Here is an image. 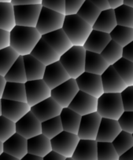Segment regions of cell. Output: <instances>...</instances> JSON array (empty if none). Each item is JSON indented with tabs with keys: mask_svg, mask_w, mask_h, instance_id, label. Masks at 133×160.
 Masks as SVG:
<instances>
[{
	"mask_svg": "<svg viewBox=\"0 0 133 160\" xmlns=\"http://www.w3.org/2000/svg\"><path fill=\"white\" fill-rule=\"evenodd\" d=\"M42 35L36 28L16 25L10 32V47L20 55L31 54Z\"/></svg>",
	"mask_w": 133,
	"mask_h": 160,
	"instance_id": "obj_1",
	"label": "cell"
},
{
	"mask_svg": "<svg viewBox=\"0 0 133 160\" xmlns=\"http://www.w3.org/2000/svg\"><path fill=\"white\" fill-rule=\"evenodd\" d=\"M62 29L72 45L83 47L93 28L77 14H72L66 15Z\"/></svg>",
	"mask_w": 133,
	"mask_h": 160,
	"instance_id": "obj_2",
	"label": "cell"
},
{
	"mask_svg": "<svg viewBox=\"0 0 133 160\" xmlns=\"http://www.w3.org/2000/svg\"><path fill=\"white\" fill-rule=\"evenodd\" d=\"M86 50L83 47L72 46L60 57L59 61L67 71L70 78H77L85 72Z\"/></svg>",
	"mask_w": 133,
	"mask_h": 160,
	"instance_id": "obj_3",
	"label": "cell"
},
{
	"mask_svg": "<svg viewBox=\"0 0 133 160\" xmlns=\"http://www.w3.org/2000/svg\"><path fill=\"white\" fill-rule=\"evenodd\" d=\"M125 112L120 93H104L98 98L97 112L102 118L118 120Z\"/></svg>",
	"mask_w": 133,
	"mask_h": 160,
	"instance_id": "obj_4",
	"label": "cell"
},
{
	"mask_svg": "<svg viewBox=\"0 0 133 160\" xmlns=\"http://www.w3.org/2000/svg\"><path fill=\"white\" fill-rule=\"evenodd\" d=\"M65 18L66 14L43 7L35 28L41 35L50 33L62 28Z\"/></svg>",
	"mask_w": 133,
	"mask_h": 160,
	"instance_id": "obj_5",
	"label": "cell"
},
{
	"mask_svg": "<svg viewBox=\"0 0 133 160\" xmlns=\"http://www.w3.org/2000/svg\"><path fill=\"white\" fill-rule=\"evenodd\" d=\"M80 140L77 134L63 130L51 140L52 151L58 152L66 158H72Z\"/></svg>",
	"mask_w": 133,
	"mask_h": 160,
	"instance_id": "obj_6",
	"label": "cell"
},
{
	"mask_svg": "<svg viewBox=\"0 0 133 160\" xmlns=\"http://www.w3.org/2000/svg\"><path fill=\"white\" fill-rule=\"evenodd\" d=\"M42 7L41 4L13 6L16 25L36 27Z\"/></svg>",
	"mask_w": 133,
	"mask_h": 160,
	"instance_id": "obj_7",
	"label": "cell"
},
{
	"mask_svg": "<svg viewBox=\"0 0 133 160\" xmlns=\"http://www.w3.org/2000/svg\"><path fill=\"white\" fill-rule=\"evenodd\" d=\"M80 91L75 78H69L66 82L51 90V98L62 108H68L77 93Z\"/></svg>",
	"mask_w": 133,
	"mask_h": 160,
	"instance_id": "obj_8",
	"label": "cell"
},
{
	"mask_svg": "<svg viewBox=\"0 0 133 160\" xmlns=\"http://www.w3.org/2000/svg\"><path fill=\"white\" fill-rule=\"evenodd\" d=\"M24 84L27 103L31 107L51 97V90L43 79L27 81Z\"/></svg>",
	"mask_w": 133,
	"mask_h": 160,
	"instance_id": "obj_9",
	"label": "cell"
},
{
	"mask_svg": "<svg viewBox=\"0 0 133 160\" xmlns=\"http://www.w3.org/2000/svg\"><path fill=\"white\" fill-rule=\"evenodd\" d=\"M76 81L80 91L96 98H99L104 93L101 75L85 72L76 78Z\"/></svg>",
	"mask_w": 133,
	"mask_h": 160,
	"instance_id": "obj_10",
	"label": "cell"
},
{
	"mask_svg": "<svg viewBox=\"0 0 133 160\" xmlns=\"http://www.w3.org/2000/svg\"><path fill=\"white\" fill-rule=\"evenodd\" d=\"M16 133L30 139L42 133V122L32 112H29L16 122Z\"/></svg>",
	"mask_w": 133,
	"mask_h": 160,
	"instance_id": "obj_11",
	"label": "cell"
},
{
	"mask_svg": "<svg viewBox=\"0 0 133 160\" xmlns=\"http://www.w3.org/2000/svg\"><path fill=\"white\" fill-rule=\"evenodd\" d=\"M101 120L102 117L98 112L83 115L77 133L80 139L96 141Z\"/></svg>",
	"mask_w": 133,
	"mask_h": 160,
	"instance_id": "obj_12",
	"label": "cell"
},
{
	"mask_svg": "<svg viewBox=\"0 0 133 160\" xmlns=\"http://www.w3.org/2000/svg\"><path fill=\"white\" fill-rule=\"evenodd\" d=\"M69 108L81 116L97 112L98 98L80 90L69 104Z\"/></svg>",
	"mask_w": 133,
	"mask_h": 160,
	"instance_id": "obj_13",
	"label": "cell"
},
{
	"mask_svg": "<svg viewBox=\"0 0 133 160\" xmlns=\"http://www.w3.org/2000/svg\"><path fill=\"white\" fill-rule=\"evenodd\" d=\"M70 78L67 71L65 69L61 63L59 61L51 64L46 66L45 72L43 75V80L46 82L51 90L58 87L66 82Z\"/></svg>",
	"mask_w": 133,
	"mask_h": 160,
	"instance_id": "obj_14",
	"label": "cell"
},
{
	"mask_svg": "<svg viewBox=\"0 0 133 160\" xmlns=\"http://www.w3.org/2000/svg\"><path fill=\"white\" fill-rule=\"evenodd\" d=\"M61 110L62 108L51 97L31 107V112L41 122L59 116Z\"/></svg>",
	"mask_w": 133,
	"mask_h": 160,
	"instance_id": "obj_15",
	"label": "cell"
},
{
	"mask_svg": "<svg viewBox=\"0 0 133 160\" xmlns=\"http://www.w3.org/2000/svg\"><path fill=\"white\" fill-rule=\"evenodd\" d=\"M101 77L104 93H121L128 87L113 65L109 66Z\"/></svg>",
	"mask_w": 133,
	"mask_h": 160,
	"instance_id": "obj_16",
	"label": "cell"
},
{
	"mask_svg": "<svg viewBox=\"0 0 133 160\" xmlns=\"http://www.w3.org/2000/svg\"><path fill=\"white\" fill-rule=\"evenodd\" d=\"M2 115L17 122L31 111V106L27 102L2 99Z\"/></svg>",
	"mask_w": 133,
	"mask_h": 160,
	"instance_id": "obj_17",
	"label": "cell"
},
{
	"mask_svg": "<svg viewBox=\"0 0 133 160\" xmlns=\"http://www.w3.org/2000/svg\"><path fill=\"white\" fill-rule=\"evenodd\" d=\"M42 38L55 50L60 57L67 52L72 43L62 28L42 35Z\"/></svg>",
	"mask_w": 133,
	"mask_h": 160,
	"instance_id": "obj_18",
	"label": "cell"
},
{
	"mask_svg": "<svg viewBox=\"0 0 133 160\" xmlns=\"http://www.w3.org/2000/svg\"><path fill=\"white\" fill-rule=\"evenodd\" d=\"M118 120L102 118L97 134V142H113L121 132Z\"/></svg>",
	"mask_w": 133,
	"mask_h": 160,
	"instance_id": "obj_19",
	"label": "cell"
},
{
	"mask_svg": "<svg viewBox=\"0 0 133 160\" xmlns=\"http://www.w3.org/2000/svg\"><path fill=\"white\" fill-rule=\"evenodd\" d=\"M4 152L21 159L28 154V140L18 133L3 142Z\"/></svg>",
	"mask_w": 133,
	"mask_h": 160,
	"instance_id": "obj_20",
	"label": "cell"
},
{
	"mask_svg": "<svg viewBox=\"0 0 133 160\" xmlns=\"http://www.w3.org/2000/svg\"><path fill=\"white\" fill-rule=\"evenodd\" d=\"M73 160H98V142L80 139L72 155Z\"/></svg>",
	"mask_w": 133,
	"mask_h": 160,
	"instance_id": "obj_21",
	"label": "cell"
},
{
	"mask_svg": "<svg viewBox=\"0 0 133 160\" xmlns=\"http://www.w3.org/2000/svg\"><path fill=\"white\" fill-rule=\"evenodd\" d=\"M31 54L46 66L60 60L59 55L43 38L39 41Z\"/></svg>",
	"mask_w": 133,
	"mask_h": 160,
	"instance_id": "obj_22",
	"label": "cell"
},
{
	"mask_svg": "<svg viewBox=\"0 0 133 160\" xmlns=\"http://www.w3.org/2000/svg\"><path fill=\"white\" fill-rule=\"evenodd\" d=\"M111 40V36L109 33L92 30L83 47L87 51L101 53Z\"/></svg>",
	"mask_w": 133,
	"mask_h": 160,
	"instance_id": "obj_23",
	"label": "cell"
},
{
	"mask_svg": "<svg viewBox=\"0 0 133 160\" xmlns=\"http://www.w3.org/2000/svg\"><path fill=\"white\" fill-rule=\"evenodd\" d=\"M51 151V141L43 133L28 139V153L43 158Z\"/></svg>",
	"mask_w": 133,
	"mask_h": 160,
	"instance_id": "obj_24",
	"label": "cell"
},
{
	"mask_svg": "<svg viewBox=\"0 0 133 160\" xmlns=\"http://www.w3.org/2000/svg\"><path fill=\"white\" fill-rule=\"evenodd\" d=\"M101 53L87 51L85 58V72L95 75H102L109 67Z\"/></svg>",
	"mask_w": 133,
	"mask_h": 160,
	"instance_id": "obj_25",
	"label": "cell"
},
{
	"mask_svg": "<svg viewBox=\"0 0 133 160\" xmlns=\"http://www.w3.org/2000/svg\"><path fill=\"white\" fill-rule=\"evenodd\" d=\"M23 59H24L28 81L43 79L44 72H45L46 65L40 62L32 54L23 56Z\"/></svg>",
	"mask_w": 133,
	"mask_h": 160,
	"instance_id": "obj_26",
	"label": "cell"
},
{
	"mask_svg": "<svg viewBox=\"0 0 133 160\" xmlns=\"http://www.w3.org/2000/svg\"><path fill=\"white\" fill-rule=\"evenodd\" d=\"M63 130L77 134L82 116L71 108H64L60 114Z\"/></svg>",
	"mask_w": 133,
	"mask_h": 160,
	"instance_id": "obj_27",
	"label": "cell"
},
{
	"mask_svg": "<svg viewBox=\"0 0 133 160\" xmlns=\"http://www.w3.org/2000/svg\"><path fill=\"white\" fill-rule=\"evenodd\" d=\"M117 25L115 13L114 9L103 10L98 16V19L93 25V30L110 33Z\"/></svg>",
	"mask_w": 133,
	"mask_h": 160,
	"instance_id": "obj_28",
	"label": "cell"
},
{
	"mask_svg": "<svg viewBox=\"0 0 133 160\" xmlns=\"http://www.w3.org/2000/svg\"><path fill=\"white\" fill-rule=\"evenodd\" d=\"M15 26L13 5L11 2H0V29L10 32Z\"/></svg>",
	"mask_w": 133,
	"mask_h": 160,
	"instance_id": "obj_29",
	"label": "cell"
},
{
	"mask_svg": "<svg viewBox=\"0 0 133 160\" xmlns=\"http://www.w3.org/2000/svg\"><path fill=\"white\" fill-rule=\"evenodd\" d=\"M2 99L27 102L25 84L7 82Z\"/></svg>",
	"mask_w": 133,
	"mask_h": 160,
	"instance_id": "obj_30",
	"label": "cell"
},
{
	"mask_svg": "<svg viewBox=\"0 0 133 160\" xmlns=\"http://www.w3.org/2000/svg\"><path fill=\"white\" fill-rule=\"evenodd\" d=\"M4 77L7 82H20V83H25L27 82L28 79L26 76L23 56H19L18 60L15 61L14 64Z\"/></svg>",
	"mask_w": 133,
	"mask_h": 160,
	"instance_id": "obj_31",
	"label": "cell"
},
{
	"mask_svg": "<svg viewBox=\"0 0 133 160\" xmlns=\"http://www.w3.org/2000/svg\"><path fill=\"white\" fill-rule=\"evenodd\" d=\"M19 56L11 47L0 50V75L5 76Z\"/></svg>",
	"mask_w": 133,
	"mask_h": 160,
	"instance_id": "obj_32",
	"label": "cell"
},
{
	"mask_svg": "<svg viewBox=\"0 0 133 160\" xmlns=\"http://www.w3.org/2000/svg\"><path fill=\"white\" fill-rule=\"evenodd\" d=\"M109 35L113 41L125 47L133 41V28L117 25Z\"/></svg>",
	"mask_w": 133,
	"mask_h": 160,
	"instance_id": "obj_33",
	"label": "cell"
},
{
	"mask_svg": "<svg viewBox=\"0 0 133 160\" xmlns=\"http://www.w3.org/2000/svg\"><path fill=\"white\" fill-rule=\"evenodd\" d=\"M101 12V10L97 8L90 0H86L77 14L93 27Z\"/></svg>",
	"mask_w": 133,
	"mask_h": 160,
	"instance_id": "obj_34",
	"label": "cell"
},
{
	"mask_svg": "<svg viewBox=\"0 0 133 160\" xmlns=\"http://www.w3.org/2000/svg\"><path fill=\"white\" fill-rule=\"evenodd\" d=\"M113 66L128 87L133 86V62L122 58Z\"/></svg>",
	"mask_w": 133,
	"mask_h": 160,
	"instance_id": "obj_35",
	"label": "cell"
},
{
	"mask_svg": "<svg viewBox=\"0 0 133 160\" xmlns=\"http://www.w3.org/2000/svg\"><path fill=\"white\" fill-rule=\"evenodd\" d=\"M101 55L109 65H114L123 58V47L111 40L106 48L103 50Z\"/></svg>",
	"mask_w": 133,
	"mask_h": 160,
	"instance_id": "obj_36",
	"label": "cell"
},
{
	"mask_svg": "<svg viewBox=\"0 0 133 160\" xmlns=\"http://www.w3.org/2000/svg\"><path fill=\"white\" fill-rule=\"evenodd\" d=\"M63 131L61 118L55 117L42 122V133L51 140Z\"/></svg>",
	"mask_w": 133,
	"mask_h": 160,
	"instance_id": "obj_37",
	"label": "cell"
},
{
	"mask_svg": "<svg viewBox=\"0 0 133 160\" xmlns=\"http://www.w3.org/2000/svg\"><path fill=\"white\" fill-rule=\"evenodd\" d=\"M119 156L133 147V136L131 133L121 130L112 142Z\"/></svg>",
	"mask_w": 133,
	"mask_h": 160,
	"instance_id": "obj_38",
	"label": "cell"
},
{
	"mask_svg": "<svg viewBox=\"0 0 133 160\" xmlns=\"http://www.w3.org/2000/svg\"><path fill=\"white\" fill-rule=\"evenodd\" d=\"M117 25L132 28L133 26V8L123 4L114 10Z\"/></svg>",
	"mask_w": 133,
	"mask_h": 160,
	"instance_id": "obj_39",
	"label": "cell"
},
{
	"mask_svg": "<svg viewBox=\"0 0 133 160\" xmlns=\"http://www.w3.org/2000/svg\"><path fill=\"white\" fill-rule=\"evenodd\" d=\"M112 142H98V160H119Z\"/></svg>",
	"mask_w": 133,
	"mask_h": 160,
	"instance_id": "obj_40",
	"label": "cell"
},
{
	"mask_svg": "<svg viewBox=\"0 0 133 160\" xmlns=\"http://www.w3.org/2000/svg\"><path fill=\"white\" fill-rule=\"evenodd\" d=\"M16 133V122L3 115L0 116V141L5 142L10 137Z\"/></svg>",
	"mask_w": 133,
	"mask_h": 160,
	"instance_id": "obj_41",
	"label": "cell"
},
{
	"mask_svg": "<svg viewBox=\"0 0 133 160\" xmlns=\"http://www.w3.org/2000/svg\"><path fill=\"white\" fill-rule=\"evenodd\" d=\"M118 122L123 131L133 133V112H124Z\"/></svg>",
	"mask_w": 133,
	"mask_h": 160,
	"instance_id": "obj_42",
	"label": "cell"
},
{
	"mask_svg": "<svg viewBox=\"0 0 133 160\" xmlns=\"http://www.w3.org/2000/svg\"><path fill=\"white\" fill-rule=\"evenodd\" d=\"M120 95L125 112H133V86L127 87Z\"/></svg>",
	"mask_w": 133,
	"mask_h": 160,
	"instance_id": "obj_43",
	"label": "cell"
},
{
	"mask_svg": "<svg viewBox=\"0 0 133 160\" xmlns=\"http://www.w3.org/2000/svg\"><path fill=\"white\" fill-rule=\"evenodd\" d=\"M42 6L66 14V0H42Z\"/></svg>",
	"mask_w": 133,
	"mask_h": 160,
	"instance_id": "obj_44",
	"label": "cell"
},
{
	"mask_svg": "<svg viewBox=\"0 0 133 160\" xmlns=\"http://www.w3.org/2000/svg\"><path fill=\"white\" fill-rule=\"evenodd\" d=\"M86 0H66V15L77 14Z\"/></svg>",
	"mask_w": 133,
	"mask_h": 160,
	"instance_id": "obj_45",
	"label": "cell"
},
{
	"mask_svg": "<svg viewBox=\"0 0 133 160\" xmlns=\"http://www.w3.org/2000/svg\"><path fill=\"white\" fill-rule=\"evenodd\" d=\"M10 47V32L0 29V50Z\"/></svg>",
	"mask_w": 133,
	"mask_h": 160,
	"instance_id": "obj_46",
	"label": "cell"
},
{
	"mask_svg": "<svg viewBox=\"0 0 133 160\" xmlns=\"http://www.w3.org/2000/svg\"><path fill=\"white\" fill-rule=\"evenodd\" d=\"M123 58L133 62V41L123 47Z\"/></svg>",
	"mask_w": 133,
	"mask_h": 160,
	"instance_id": "obj_47",
	"label": "cell"
},
{
	"mask_svg": "<svg viewBox=\"0 0 133 160\" xmlns=\"http://www.w3.org/2000/svg\"><path fill=\"white\" fill-rule=\"evenodd\" d=\"M90 1L101 11L111 9L108 0H90Z\"/></svg>",
	"mask_w": 133,
	"mask_h": 160,
	"instance_id": "obj_48",
	"label": "cell"
},
{
	"mask_svg": "<svg viewBox=\"0 0 133 160\" xmlns=\"http://www.w3.org/2000/svg\"><path fill=\"white\" fill-rule=\"evenodd\" d=\"M13 6L19 5H34V4H42V0H12Z\"/></svg>",
	"mask_w": 133,
	"mask_h": 160,
	"instance_id": "obj_49",
	"label": "cell"
},
{
	"mask_svg": "<svg viewBox=\"0 0 133 160\" xmlns=\"http://www.w3.org/2000/svg\"><path fill=\"white\" fill-rule=\"evenodd\" d=\"M66 158L63 155H60L58 152H55V151H51L49 154H47L46 156L43 157V160H66Z\"/></svg>",
	"mask_w": 133,
	"mask_h": 160,
	"instance_id": "obj_50",
	"label": "cell"
},
{
	"mask_svg": "<svg viewBox=\"0 0 133 160\" xmlns=\"http://www.w3.org/2000/svg\"><path fill=\"white\" fill-rule=\"evenodd\" d=\"M119 160H133V147L120 155Z\"/></svg>",
	"mask_w": 133,
	"mask_h": 160,
	"instance_id": "obj_51",
	"label": "cell"
},
{
	"mask_svg": "<svg viewBox=\"0 0 133 160\" xmlns=\"http://www.w3.org/2000/svg\"><path fill=\"white\" fill-rule=\"evenodd\" d=\"M108 2L110 6V8L114 10L124 4V0H108Z\"/></svg>",
	"mask_w": 133,
	"mask_h": 160,
	"instance_id": "obj_52",
	"label": "cell"
},
{
	"mask_svg": "<svg viewBox=\"0 0 133 160\" xmlns=\"http://www.w3.org/2000/svg\"><path fill=\"white\" fill-rule=\"evenodd\" d=\"M6 84H7V80H6L5 77L0 75V99L3 98Z\"/></svg>",
	"mask_w": 133,
	"mask_h": 160,
	"instance_id": "obj_53",
	"label": "cell"
},
{
	"mask_svg": "<svg viewBox=\"0 0 133 160\" xmlns=\"http://www.w3.org/2000/svg\"><path fill=\"white\" fill-rule=\"evenodd\" d=\"M21 160H43V158L38 156V155H33V154L28 153Z\"/></svg>",
	"mask_w": 133,
	"mask_h": 160,
	"instance_id": "obj_54",
	"label": "cell"
},
{
	"mask_svg": "<svg viewBox=\"0 0 133 160\" xmlns=\"http://www.w3.org/2000/svg\"><path fill=\"white\" fill-rule=\"evenodd\" d=\"M0 160H21V159L15 158V157L12 156V155L6 153V152H3L2 155H0Z\"/></svg>",
	"mask_w": 133,
	"mask_h": 160,
	"instance_id": "obj_55",
	"label": "cell"
},
{
	"mask_svg": "<svg viewBox=\"0 0 133 160\" xmlns=\"http://www.w3.org/2000/svg\"><path fill=\"white\" fill-rule=\"evenodd\" d=\"M124 4L133 8V0H124Z\"/></svg>",
	"mask_w": 133,
	"mask_h": 160,
	"instance_id": "obj_56",
	"label": "cell"
},
{
	"mask_svg": "<svg viewBox=\"0 0 133 160\" xmlns=\"http://www.w3.org/2000/svg\"><path fill=\"white\" fill-rule=\"evenodd\" d=\"M4 152V147H3V142L0 141V155H2Z\"/></svg>",
	"mask_w": 133,
	"mask_h": 160,
	"instance_id": "obj_57",
	"label": "cell"
},
{
	"mask_svg": "<svg viewBox=\"0 0 133 160\" xmlns=\"http://www.w3.org/2000/svg\"><path fill=\"white\" fill-rule=\"evenodd\" d=\"M0 2H12V0H0Z\"/></svg>",
	"mask_w": 133,
	"mask_h": 160,
	"instance_id": "obj_58",
	"label": "cell"
},
{
	"mask_svg": "<svg viewBox=\"0 0 133 160\" xmlns=\"http://www.w3.org/2000/svg\"><path fill=\"white\" fill-rule=\"evenodd\" d=\"M1 100L0 99V116L2 115V102H1Z\"/></svg>",
	"mask_w": 133,
	"mask_h": 160,
	"instance_id": "obj_59",
	"label": "cell"
},
{
	"mask_svg": "<svg viewBox=\"0 0 133 160\" xmlns=\"http://www.w3.org/2000/svg\"><path fill=\"white\" fill-rule=\"evenodd\" d=\"M66 160H73L72 158H66Z\"/></svg>",
	"mask_w": 133,
	"mask_h": 160,
	"instance_id": "obj_60",
	"label": "cell"
},
{
	"mask_svg": "<svg viewBox=\"0 0 133 160\" xmlns=\"http://www.w3.org/2000/svg\"><path fill=\"white\" fill-rule=\"evenodd\" d=\"M132 136H133V133H132Z\"/></svg>",
	"mask_w": 133,
	"mask_h": 160,
	"instance_id": "obj_61",
	"label": "cell"
},
{
	"mask_svg": "<svg viewBox=\"0 0 133 160\" xmlns=\"http://www.w3.org/2000/svg\"><path fill=\"white\" fill-rule=\"evenodd\" d=\"M132 28H133V26H132Z\"/></svg>",
	"mask_w": 133,
	"mask_h": 160,
	"instance_id": "obj_62",
	"label": "cell"
}]
</instances>
